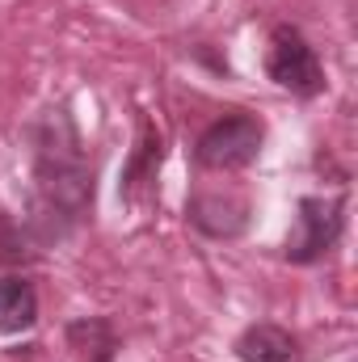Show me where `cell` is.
I'll return each mask as SVG.
<instances>
[{
	"label": "cell",
	"mask_w": 358,
	"mask_h": 362,
	"mask_svg": "<svg viewBox=\"0 0 358 362\" xmlns=\"http://www.w3.org/2000/svg\"><path fill=\"white\" fill-rule=\"evenodd\" d=\"M34 194H38V215L47 219V236L51 232L59 236L89 211L93 169L68 118L47 122V139L38 144V165H34Z\"/></svg>",
	"instance_id": "obj_1"
},
{
	"label": "cell",
	"mask_w": 358,
	"mask_h": 362,
	"mask_svg": "<svg viewBox=\"0 0 358 362\" xmlns=\"http://www.w3.org/2000/svg\"><path fill=\"white\" fill-rule=\"evenodd\" d=\"M262 139H266L262 118L249 114V110H232V114L215 118V122L198 135V144H194V160H198L202 169H211V173L245 169V165L258 160Z\"/></svg>",
	"instance_id": "obj_2"
},
{
	"label": "cell",
	"mask_w": 358,
	"mask_h": 362,
	"mask_svg": "<svg viewBox=\"0 0 358 362\" xmlns=\"http://www.w3.org/2000/svg\"><path fill=\"white\" fill-rule=\"evenodd\" d=\"M342 211H346V198H299V219L282 249L287 262H295V266L321 262L342 236V223H346Z\"/></svg>",
	"instance_id": "obj_3"
},
{
	"label": "cell",
	"mask_w": 358,
	"mask_h": 362,
	"mask_svg": "<svg viewBox=\"0 0 358 362\" xmlns=\"http://www.w3.org/2000/svg\"><path fill=\"white\" fill-rule=\"evenodd\" d=\"M266 72L274 85L299 93V97H316L325 89V68L316 59V51L308 47V38L295 25H278L270 34V55H266Z\"/></svg>",
	"instance_id": "obj_4"
},
{
	"label": "cell",
	"mask_w": 358,
	"mask_h": 362,
	"mask_svg": "<svg viewBox=\"0 0 358 362\" xmlns=\"http://www.w3.org/2000/svg\"><path fill=\"white\" fill-rule=\"evenodd\" d=\"M190 223L207 236H236L249 223V206L232 194H194L190 198Z\"/></svg>",
	"instance_id": "obj_5"
},
{
	"label": "cell",
	"mask_w": 358,
	"mask_h": 362,
	"mask_svg": "<svg viewBox=\"0 0 358 362\" xmlns=\"http://www.w3.org/2000/svg\"><path fill=\"white\" fill-rule=\"evenodd\" d=\"M241 362H299V341L278 325H249L236 337Z\"/></svg>",
	"instance_id": "obj_6"
},
{
	"label": "cell",
	"mask_w": 358,
	"mask_h": 362,
	"mask_svg": "<svg viewBox=\"0 0 358 362\" xmlns=\"http://www.w3.org/2000/svg\"><path fill=\"white\" fill-rule=\"evenodd\" d=\"M38 320V295L25 278H0V333H25Z\"/></svg>",
	"instance_id": "obj_7"
},
{
	"label": "cell",
	"mask_w": 358,
	"mask_h": 362,
	"mask_svg": "<svg viewBox=\"0 0 358 362\" xmlns=\"http://www.w3.org/2000/svg\"><path fill=\"white\" fill-rule=\"evenodd\" d=\"M161 160H165V139L152 122H139V144H135V156L127 165V177H122V194L135 198L139 185H152L161 173Z\"/></svg>",
	"instance_id": "obj_8"
},
{
	"label": "cell",
	"mask_w": 358,
	"mask_h": 362,
	"mask_svg": "<svg viewBox=\"0 0 358 362\" xmlns=\"http://www.w3.org/2000/svg\"><path fill=\"white\" fill-rule=\"evenodd\" d=\"M68 341H72V350H76L81 362H114V354H118L114 329H110L101 316L72 320V325H68Z\"/></svg>",
	"instance_id": "obj_9"
}]
</instances>
